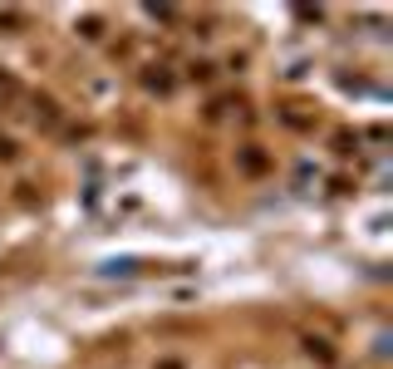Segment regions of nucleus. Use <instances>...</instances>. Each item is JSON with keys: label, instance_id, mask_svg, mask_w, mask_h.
<instances>
[{"label": "nucleus", "instance_id": "nucleus-1", "mask_svg": "<svg viewBox=\"0 0 393 369\" xmlns=\"http://www.w3.org/2000/svg\"><path fill=\"white\" fill-rule=\"evenodd\" d=\"M0 157H15V143L10 138H0Z\"/></svg>", "mask_w": 393, "mask_h": 369}]
</instances>
